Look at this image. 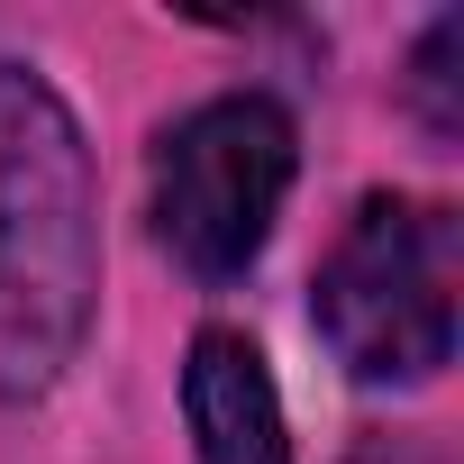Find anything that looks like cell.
Wrapping results in <instances>:
<instances>
[{"instance_id":"4","label":"cell","mask_w":464,"mask_h":464,"mask_svg":"<svg viewBox=\"0 0 464 464\" xmlns=\"http://www.w3.org/2000/svg\"><path fill=\"white\" fill-rule=\"evenodd\" d=\"M182 410H191V446H200V464H292L274 373H265V355H256L237 328H200V337H191Z\"/></svg>"},{"instance_id":"3","label":"cell","mask_w":464,"mask_h":464,"mask_svg":"<svg viewBox=\"0 0 464 464\" xmlns=\"http://www.w3.org/2000/svg\"><path fill=\"white\" fill-rule=\"evenodd\" d=\"M292 119L274 101H209L191 119L164 128L155 146V182H146V209H155V237L182 274L200 283H227L246 274L274 237V209L292 191Z\"/></svg>"},{"instance_id":"2","label":"cell","mask_w":464,"mask_h":464,"mask_svg":"<svg viewBox=\"0 0 464 464\" xmlns=\"http://www.w3.org/2000/svg\"><path fill=\"white\" fill-rule=\"evenodd\" d=\"M464 227L446 200L373 191L319 265V337L355 382H428L455 364Z\"/></svg>"},{"instance_id":"5","label":"cell","mask_w":464,"mask_h":464,"mask_svg":"<svg viewBox=\"0 0 464 464\" xmlns=\"http://www.w3.org/2000/svg\"><path fill=\"white\" fill-rule=\"evenodd\" d=\"M455 46H464V19H437L428 46H419V101H428V128H437V137L464 128V119H455Z\"/></svg>"},{"instance_id":"1","label":"cell","mask_w":464,"mask_h":464,"mask_svg":"<svg viewBox=\"0 0 464 464\" xmlns=\"http://www.w3.org/2000/svg\"><path fill=\"white\" fill-rule=\"evenodd\" d=\"M101 301V200L73 110L0 64V401H37L82 355Z\"/></svg>"}]
</instances>
